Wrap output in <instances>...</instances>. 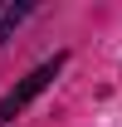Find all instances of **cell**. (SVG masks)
<instances>
[{
    "mask_svg": "<svg viewBox=\"0 0 122 127\" xmlns=\"http://www.w3.org/2000/svg\"><path fill=\"white\" fill-rule=\"evenodd\" d=\"M63 64H68V54H54V59H44L39 68H34V73H25V78H20L15 88H10V93L0 98V122H10L15 112H25V108L34 103V98H39V93L49 88V83H54V78L63 73Z\"/></svg>",
    "mask_w": 122,
    "mask_h": 127,
    "instance_id": "obj_1",
    "label": "cell"
},
{
    "mask_svg": "<svg viewBox=\"0 0 122 127\" xmlns=\"http://www.w3.org/2000/svg\"><path fill=\"white\" fill-rule=\"evenodd\" d=\"M30 15H34V0H0V39H10Z\"/></svg>",
    "mask_w": 122,
    "mask_h": 127,
    "instance_id": "obj_2",
    "label": "cell"
}]
</instances>
